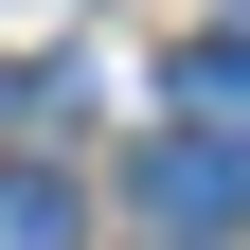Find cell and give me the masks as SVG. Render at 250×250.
Here are the masks:
<instances>
[{
  "instance_id": "obj_1",
  "label": "cell",
  "mask_w": 250,
  "mask_h": 250,
  "mask_svg": "<svg viewBox=\"0 0 250 250\" xmlns=\"http://www.w3.org/2000/svg\"><path fill=\"white\" fill-rule=\"evenodd\" d=\"M143 197H161L197 250H214V232H250V125H179L161 161H143Z\"/></svg>"
},
{
  "instance_id": "obj_2",
  "label": "cell",
  "mask_w": 250,
  "mask_h": 250,
  "mask_svg": "<svg viewBox=\"0 0 250 250\" xmlns=\"http://www.w3.org/2000/svg\"><path fill=\"white\" fill-rule=\"evenodd\" d=\"M0 250H89V197L54 161H0Z\"/></svg>"
},
{
  "instance_id": "obj_3",
  "label": "cell",
  "mask_w": 250,
  "mask_h": 250,
  "mask_svg": "<svg viewBox=\"0 0 250 250\" xmlns=\"http://www.w3.org/2000/svg\"><path fill=\"white\" fill-rule=\"evenodd\" d=\"M179 107L232 125V107H250V36H197V54H179Z\"/></svg>"
}]
</instances>
